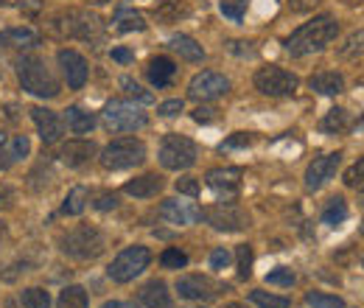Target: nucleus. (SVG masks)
<instances>
[{
	"instance_id": "nucleus-1",
	"label": "nucleus",
	"mask_w": 364,
	"mask_h": 308,
	"mask_svg": "<svg viewBox=\"0 0 364 308\" xmlns=\"http://www.w3.org/2000/svg\"><path fill=\"white\" fill-rule=\"evenodd\" d=\"M339 34V22L330 17V14H319L314 17L311 22L300 25L288 39H286V50L291 56H308V53H319L325 50Z\"/></svg>"
},
{
	"instance_id": "nucleus-2",
	"label": "nucleus",
	"mask_w": 364,
	"mask_h": 308,
	"mask_svg": "<svg viewBox=\"0 0 364 308\" xmlns=\"http://www.w3.org/2000/svg\"><path fill=\"white\" fill-rule=\"evenodd\" d=\"M17 78H20L22 90L36 95V98H56L59 95V81L50 73V67L45 64V59H39V56H22L17 62Z\"/></svg>"
},
{
	"instance_id": "nucleus-3",
	"label": "nucleus",
	"mask_w": 364,
	"mask_h": 308,
	"mask_svg": "<svg viewBox=\"0 0 364 308\" xmlns=\"http://www.w3.org/2000/svg\"><path fill=\"white\" fill-rule=\"evenodd\" d=\"M50 31L56 36H70V39H98L101 36V17L92 14V11H84V8H67V11H59L53 20H50Z\"/></svg>"
},
{
	"instance_id": "nucleus-4",
	"label": "nucleus",
	"mask_w": 364,
	"mask_h": 308,
	"mask_svg": "<svg viewBox=\"0 0 364 308\" xmlns=\"http://www.w3.org/2000/svg\"><path fill=\"white\" fill-rule=\"evenodd\" d=\"M59 249L67 258L92 260V258H98L106 249V241H104L101 230H95L90 224H78V227H73V230H67V232L59 235Z\"/></svg>"
},
{
	"instance_id": "nucleus-5",
	"label": "nucleus",
	"mask_w": 364,
	"mask_h": 308,
	"mask_svg": "<svg viewBox=\"0 0 364 308\" xmlns=\"http://www.w3.org/2000/svg\"><path fill=\"white\" fill-rule=\"evenodd\" d=\"M101 118H104V126H106L109 132H115V134L137 132V129H143V126L148 123V118H146V112L140 109V104L126 101V98H112V101L104 106Z\"/></svg>"
},
{
	"instance_id": "nucleus-6",
	"label": "nucleus",
	"mask_w": 364,
	"mask_h": 308,
	"mask_svg": "<svg viewBox=\"0 0 364 308\" xmlns=\"http://www.w3.org/2000/svg\"><path fill=\"white\" fill-rule=\"evenodd\" d=\"M98 160H101V165L106 171L134 168V165H140L146 160V146L137 137H118V140H112V143H106L101 148Z\"/></svg>"
},
{
	"instance_id": "nucleus-7",
	"label": "nucleus",
	"mask_w": 364,
	"mask_h": 308,
	"mask_svg": "<svg viewBox=\"0 0 364 308\" xmlns=\"http://www.w3.org/2000/svg\"><path fill=\"white\" fill-rule=\"evenodd\" d=\"M148 263H151L148 246L134 244V246L120 249V252L112 258V263L106 266V274H109V280H115V283H129V280H134L137 274H143V272L148 269Z\"/></svg>"
},
{
	"instance_id": "nucleus-8",
	"label": "nucleus",
	"mask_w": 364,
	"mask_h": 308,
	"mask_svg": "<svg viewBox=\"0 0 364 308\" xmlns=\"http://www.w3.org/2000/svg\"><path fill=\"white\" fill-rule=\"evenodd\" d=\"M199 148L185 134H165L160 143V165L168 171H185L196 162Z\"/></svg>"
},
{
	"instance_id": "nucleus-9",
	"label": "nucleus",
	"mask_w": 364,
	"mask_h": 308,
	"mask_svg": "<svg viewBox=\"0 0 364 308\" xmlns=\"http://www.w3.org/2000/svg\"><path fill=\"white\" fill-rule=\"evenodd\" d=\"M300 87V78L277 64H269V67H260L255 73V90L269 95V98H280V95H291L294 90Z\"/></svg>"
},
{
	"instance_id": "nucleus-10",
	"label": "nucleus",
	"mask_w": 364,
	"mask_h": 308,
	"mask_svg": "<svg viewBox=\"0 0 364 308\" xmlns=\"http://www.w3.org/2000/svg\"><path fill=\"white\" fill-rule=\"evenodd\" d=\"M202 218H204L213 230H218V232H238V230L249 227V216H246L238 204H232V202H218V204H213V207H204V210H202Z\"/></svg>"
},
{
	"instance_id": "nucleus-11",
	"label": "nucleus",
	"mask_w": 364,
	"mask_h": 308,
	"mask_svg": "<svg viewBox=\"0 0 364 308\" xmlns=\"http://www.w3.org/2000/svg\"><path fill=\"white\" fill-rule=\"evenodd\" d=\"M227 90H230L227 76H221V73H216V70H202V73H196V76L190 78V84H188V98L204 104V101H216V98L227 95Z\"/></svg>"
},
{
	"instance_id": "nucleus-12",
	"label": "nucleus",
	"mask_w": 364,
	"mask_h": 308,
	"mask_svg": "<svg viewBox=\"0 0 364 308\" xmlns=\"http://www.w3.org/2000/svg\"><path fill=\"white\" fill-rule=\"evenodd\" d=\"M176 291L182 300H193V302H210L218 297L221 286L216 280H210L207 274H182L176 277Z\"/></svg>"
},
{
	"instance_id": "nucleus-13",
	"label": "nucleus",
	"mask_w": 364,
	"mask_h": 308,
	"mask_svg": "<svg viewBox=\"0 0 364 308\" xmlns=\"http://www.w3.org/2000/svg\"><path fill=\"white\" fill-rule=\"evenodd\" d=\"M56 62H59V67H62V73L67 78V87L70 90H81L84 81H87V59L78 50H73V48H62L56 53Z\"/></svg>"
},
{
	"instance_id": "nucleus-14",
	"label": "nucleus",
	"mask_w": 364,
	"mask_h": 308,
	"mask_svg": "<svg viewBox=\"0 0 364 308\" xmlns=\"http://www.w3.org/2000/svg\"><path fill=\"white\" fill-rule=\"evenodd\" d=\"M241 176H244L241 168H210L204 179L224 202H235L238 188H241Z\"/></svg>"
},
{
	"instance_id": "nucleus-15",
	"label": "nucleus",
	"mask_w": 364,
	"mask_h": 308,
	"mask_svg": "<svg viewBox=\"0 0 364 308\" xmlns=\"http://www.w3.org/2000/svg\"><path fill=\"white\" fill-rule=\"evenodd\" d=\"M160 218H165L168 224L188 227V224H196L202 218V210L188 199H165L160 204Z\"/></svg>"
},
{
	"instance_id": "nucleus-16",
	"label": "nucleus",
	"mask_w": 364,
	"mask_h": 308,
	"mask_svg": "<svg viewBox=\"0 0 364 308\" xmlns=\"http://www.w3.org/2000/svg\"><path fill=\"white\" fill-rule=\"evenodd\" d=\"M31 118H34L36 132H39V137H42V143H45V146H53V143H59V140H62L64 120H62L53 109H48V106H34V109H31Z\"/></svg>"
},
{
	"instance_id": "nucleus-17",
	"label": "nucleus",
	"mask_w": 364,
	"mask_h": 308,
	"mask_svg": "<svg viewBox=\"0 0 364 308\" xmlns=\"http://www.w3.org/2000/svg\"><path fill=\"white\" fill-rule=\"evenodd\" d=\"M339 162H342V154H339V151L325 154V157H316V160L305 168V188H308V190H319L328 179H333Z\"/></svg>"
},
{
	"instance_id": "nucleus-18",
	"label": "nucleus",
	"mask_w": 364,
	"mask_h": 308,
	"mask_svg": "<svg viewBox=\"0 0 364 308\" xmlns=\"http://www.w3.org/2000/svg\"><path fill=\"white\" fill-rule=\"evenodd\" d=\"M95 157V143L92 140H67V143H62V148H59V160L64 162V165H70V168H81L84 162H90Z\"/></svg>"
},
{
	"instance_id": "nucleus-19",
	"label": "nucleus",
	"mask_w": 364,
	"mask_h": 308,
	"mask_svg": "<svg viewBox=\"0 0 364 308\" xmlns=\"http://www.w3.org/2000/svg\"><path fill=\"white\" fill-rule=\"evenodd\" d=\"M39 42H42L39 31H36V28H28V25L0 31V45H3V48H20V50H25V48H36Z\"/></svg>"
},
{
	"instance_id": "nucleus-20",
	"label": "nucleus",
	"mask_w": 364,
	"mask_h": 308,
	"mask_svg": "<svg viewBox=\"0 0 364 308\" xmlns=\"http://www.w3.org/2000/svg\"><path fill=\"white\" fill-rule=\"evenodd\" d=\"M137 300L143 308H171V294H168V286L162 280H148L137 291Z\"/></svg>"
},
{
	"instance_id": "nucleus-21",
	"label": "nucleus",
	"mask_w": 364,
	"mask_h": 308,
	"mask_svg": "<svg viewBox=\"0 0 364 308\" xmlns=\"http://www.w3.org/2000/svg\"><path fill=\"white\" fill-rule=\"evenodd\" d=\"M123 190H126L129 196H134V199H151V196H157V193L162 190V176H157V174L134 176V179H129V182L123 185Z\"/></svg>"
},
{
	"instance_id": "nucleus-22",
	"label": "nucleus",
	"mask_w": 364,
	"mask_h": 308,
	"mask_svg": "<svg viewBox=\"0 0 364 308\" xmlns=\"http://www.w3.org/2000/svg\"><path fill=\"white\" fill-rule=\"evenodd\" d=\"M308 87L316 90L319 95H339L344 90V76L336 70H322V73H314L308 78Z\"/></svg>"
},
{
	"instance_id": "nucleus-23",
	"label": "nucleus",
	"mask_w": 364,
	"mask_h": 308,
	"mask_svg": "<svg viewBox=\"0 0 364 308\" xmlns=\"http://www.w3.org/2000/svg\"><path fill=\"white\" fill-rule=\"evenodd\" d=\"M148 81L154 84V87H168L171 84V78H174V73H176V64L168 59V56H157V59H151L148 62Z\"/></svg>"
},
{
	"instance_id": "nucleus-24",
	"label": "nucleus",
	"mask_w": 364,
	"mask_h": 308,
	"mask_svg": "<svg viewBox=\"0 0 364 308\" xmlns=\"http://www.w3.org/2000/svg\"><path fill=\"white\" fill-rule=\"evenodd\" d=\"M168 45H171V50H176L179 59H185V62H202V59H204L202 45H199L193 36H188V34H176V36H171Z\"/></svg>"
},
{
	"instance_id": "nucleus-25",
	"label": "nucleus",
	"mask_w": 364,
	"mask_h": 308,
	"mask_svg": "<svg viewBox=\"0 0 364 308\" xmlns=\"http://www.w3.org/2000/svg\"><path fill=\"white\" fill-rule=\"evenodd\" d=\"M64 123H67V129L73 134H87L95 126V115L87 112V109H81V106H67L64 109Z\"/></svg>"
},
{
	"instance_id": "nucleus-26",
	"label": "nucleus",
	"mask_w": 364,
	"mask_h": 308,
	"mask_svg": "<svg viewBox=\"0 0 364 308\" xmlns=\"http://www.w3.org/2000/svg\"><path fill=\"white\" fill-rule=\"evenodd\" d=\"M350 126H353L350 112H347V109H342V106L328 109V115H325V118H322V123H319V129H322L325 134H342V132H347Z\"/></svg>"
},
{
	"instance_id": "nucleus-27",
	"label": "nucleus",
	"mask_w": 364,
	"mask_h": 308,
	"mask_svg": "<svg viewBox=\"0 0 364 308\" xmlns=\"http://www.w3.org/2000/svg\"><path fill=\"white\" fill-rule=\"evenodd\" d=\"M336 56H339V59H344V62L364 56V28H358V31H353V34H347V36H344V42L336 48Z\"/></svg>"
},
{
	"instance_id": "nucleus-28",
	"label": "nucleus",
	"mask_w": 364,
	"mask_h": 308,
	"mask_svg": "<svg viewBox=\"0 0 364 308\" xmlns=\"http://www.w3.org/2000/svg\"><path fill=\"white\" fill-rule=\"evenodd\" d=\"M87 202H90V190H87L84 185H76V188H70V193L64 196L62 213H64V216H78V213H84Z\"/></svg>"
},
{
	"instance_id": "nucleus-29",
	"label": "nucleus",
	"mask_w": 364,
	"mask_h": 308,
	"mask_svg": "<svg viewBox=\"0 0 364 308\" xmlns=\"http://www.w3.org/2000/svg\"><path fill=\"white\" fill-rule=\"evenodd\" d=\"M56 308H90L87 291H84L81 286H64V288L59 291Z\"/></svg>"
},
{
	"instance_id": "nucleus-30",
	"label": "nucleus",
	"mask_w": 364,
	"mask_h": 308,
	"mask_svg": "<svg viewBox=\"0 0 364 308\" xmlns=\"http://www.w3.org/2000/svg\"><path fill=\"white\" fill-rule=\"evenodd\" d=\"M115 31H120V34H129V31H143L146 28V20H143V14H137V11H129V8H120L118 14H115Z\"/></svg>"
},
{
	"instance_id": "nucleus-31",
	"label": "nucleus",
	"mask_w": 364,
	"mask_h": 308,
	"mask_svg": "<svg viewBox=\"0 0 364 308\" xmlns=\"http://www.w3.org/2000/svg\"><path fill=\"white\" fill-rule=\"evenodd\" d=\"M20 302H22V308H50V294L39 286H31V288L20 291Z\"/></svg>"
},
{
	"instance_id": "nucleus-32",
	"label": "nucleus",
	"mask_w": 364,
	"mask_h": 308,
	"mask_svg": "<svg viewBox=\"0 0 364 308\" xmlns=\"http://www.w3.org/2000/svg\"><path fill=\"white\" fill-rule=\"evenodd\" d=\"M344 218H347V202H344L342 196L330 199V202H328V207L322 210V221H325V224H330V227H336V224H342Z\"/></svg>"
},
{
	"instance_id": "nucleus-33",
	"label": "nucleus",
	"mask_w": 364,
	"mask_h": 308,
	"mask_svg": "<svg viewBox=\"0 0 364 308\" xmlns=\"http://www.w3.org/2000/svg\"><path fill=\"white\" fill-rule=\"evenodd\" d=\"M249 300H252L258 308H288V305H291L286 297L269 294V291H263V288H255V291H249Z\"/></svg>"
},
{
	"instance_id": "nucleus-34",
	"label": "nucleus",
	"mask_w": 364,
	"mask_h": 308,
	"mask_svg": "<svg viewBox=\"0 0 364 308\" xmlns=\"http://www.w3.org/2000/svg\"><path fill=\"white\" fill-rule=\"evenodd\" d=\"M182 14H188V6L182 0H160V6H157V17L162 22H174Z\"/></svg>"
},
{
	"instance_id": "nucleus-35",
	"label": "nucleus",
	"mask_w": 364,
	"mask_h": 308,
	"mask_svg": "<svg viewBox=\"0 0 364 308\" xmlns=\"http://www.w3.org/2000/svg\"><path fill=\"white\" fill-rule=\"evenodd\" d=\"M160 263H162L165 269H182V266H188V255H185L179 246H168V249H162Z\"/></svg>"
},
{
	"instance_id": "nucleus-36",
	"label": "nucleus",
	"mask_w": 364,
	"mask_h": 308,
	"mask_svg": "<svg viewBox=\"0 0 364 308\" xmlns=\"http://www.w3.org/2000/svg\"><path fill=\"white\" fill-rule=\"evenodd\" d=\"M308 305H314V308H344V302H342V297H336V294H322V291H308Z\"/></svg>"
},
{
	"instance_id": "nucleus-37",
	"label": "nucleus",
	"mask_w": 364,
	"mask_h": 308,
	"mask_svg": "<svg viewBox=\"0 0 364 308\" xmlns=\"http://www.w3.org/2000/svg\"><path fill=\"white\" fill-rule=\"evenodd\" d=\"M235 263H238V277H249V272H252V246L249 244L235 246Z\"/></svg>"
},
{
	"instance_id": "nucleus-38",
	"label": "nucleus",
	"mask_w": 364,
	"mask_h": 308,
	"mask_svg": "<svg viewBox=\"0 0 364 308\" xmlns=\"http://www.w3.org/2000/svg\"><path fill=\"white\" fill-rule=\"evenodd\" d=\"M294 280H297V277H294V272H291L288 266H277L274 272H269V274H266V283H269V286H283V288H291V286H294Z\"/></svg>"
},
{
	"instance_id": "nucleus-39",
	"label": "nucleus",
	"mask_w": 364,
	"mask_h": 308,
	"mask_svg": "<svg viewBox=\"0 0 364 308\" xmlns=\"http://www.w3.org/2000/svg\"><path fill=\"white\" fill-rule=\"evenodd\" d=\"M120 87H123L132 98H137L140 104H151V101H154V98H151V92H148V90H143V87H140L134 78H129V76H123V78H120Z\"/></svg>"
},
{
	"instance_id": "nucleus-40",
	"label": "nucleus",
	"mask_w": 364,
	"mask_h": 308,
	"mask_svg": "<svg viewBox=\"0 0 364 308\" xmlns=\"http://www.w3.org/2000/svg\"><path fill=\"white\" fill-rule=\"evenodd\" d=\"M218 8H221V14H224V17H230L232 22H241V20H244L246 0H221V3H218Z\"/></svg>"
},
{
	"instance_id": "nucleus-41",
	"label": "nucleus",
	"mask_w": 364,
	"mask_h": 308,
	"mask_svg": "<svg viewBox=\"0 0 364 308\" xmlns=\"http://www.w3.org/2000/svg\"><path fill=\"white\" fill-rule=\"evenodd\" d=\"M364 182V157H358L347 171H344V185L347 188H358Z\"/></svg>"
},
{
	"instance_id": "nucleus-42",
	"label": "nucleus",
	"mask_w": 364,
	"mask_h": 308,
	"mask_svg": "<svg viewBox=\"0 0 364 308\" xmlns=\"http://www.w3.org/2000/svg\"><path fill=\"white\" fill-rule=\"evenodd\" d=\"M0 6L17 8V11H22V14H39L42 0H0Z\"/></svg>"
},
{
	"instance_id": "nucleus-43",
	"label": "nucleus",
	"mask_w": 364,
	"mask_h": 308,
	"mask_svg": "<svg viewBox=\"0 0 364 308\" xmlns=\"http://www.w3.org/2000/svg\"><path fill=\"white\" fill-rule=\"evenodd\" d=\"M176 193H182V196H199V179L196 176H179L176 179Z\"/></svg>"
},
{
	"instance_id": "nucleus-44",
	"label": "nucleus",
	"mask_w": 364,
	"mask_h": 308,
	"mask_svg": "<svg viewBox=\"0 0 364 308\" xmlns=\"http://www.w3.org/2000/svg\"><path fill=\"white\" fill-rule=\"evenodd\" d=\"M227 50L235 53V56H241V59H244V56L252 59V56L258 53V50L252 48V42H244V39H230V42H227Z\"/></svg>"
},
{
	"instance_id": "nucleus-45",
	"label": "nucleus",
	"mask_w": 364,
	"mask_h": 308,
	"mask_svg": "<svg viewBox=\"0 0 364 308\" xmlns=\"http://www.w3.org/2000/svg\"><path fill=\"white\" fill-rule=\"evenodd\" d=\"M28 151H31L28 137H25V134H14V137H11V157H14V162H17V160H22Z\"/></svg>"
},
{
	"instance_id": "nucleus-46",
	"label": "nucleus",
	"mask_w": 364,
	"mask_h": 308,
	"mask_svg": "<svg viewBox=\"0 0 364 308\" xmlns=\"http://www.w3.org/2000/svg\"><path fill=\"white\" fill-rule=\"evenodd\" d=\"M185 109V101L182 98H171V101H162L160 106H157V112L162 115V118H174V115H179Z\"/></svg>"
},
{
	"instance_id": "nucleus-47",
	"label": "nucleus",
	"mask_w": 364,
	"mask_h": 308,
	"mask_svg": "<svg viewBox=\"0 0 364 308\" xmlns=\"http://www.w3.org/2000/svg\"><path fill=\"white\" fill-rule=\"evenodd\" d=\"M190 118H193L196 123H213V120L218 118V109H216V106H202V104H199V106L190 112Z\"/></svg>"
},
{
	"instance_id": "nucleus-48",
	"label": "nucleus",
	"mask_w": 364,
	"mask_h": 308,
	"mask_svg": "<svg viewBox=\"0 0 364 308\" xmlns=\"http://www.w3.org/2000/svg\"><path fill=\"white\" fill-rule=\"evenodd\" d=\"M252 143V134L249 132H235V134H230L224 143H221V151L224 148H244V146H249Z\"/></svg>"
},
{
	"instance_id": "nucleus-49",
	"label": "nucleus",
	"mask_w": 364,
	"mask_h": 308,
	"mask_svg": "<svg viewBox=\"0 0 364 308\" xmlns=\"http://www.w3.org/2000/svg\"><path fill=\"white\" fill-rule=\"evenodd\" d=\"M11 162H14V157H11V137L0 132V171H6Z\"/></svg>"
},
{
	"instance_id": "nucleus-50",
	"label": "nucleus",
	"mask_w": 364,
	"mask_h": 308,
	"mask_svg": "<svg viewBox=\"0 0 364 308\" xmlns=\"http://www.w3.org/2000/svg\"><path fill=\"white\" fill-rule=\"evenodd\" d=\"M230 260H232V255H230L224 246H218V249L210 252V266H213V269H227Z\"/></svg>"
},
{
	"instance_id": "nucleus-51",
	"label": "nucleus",
	"mask_w": 364,
	"mask_h": 308,
	"mask_svg": "<svg viewBox=\"0 0 364 308\" xmlns=\"http://www.w3.org/2000/svg\"><path fill=\"white\" fill-rule=\"evenodd\" d=\"M322 0H288V8L297 11V14H305V11H314V6H319Z\"/></svg>"
},
{
	"instance_id": "nucleus-52",
	"label": "nucleus",
	"mask_w": 364,
	"mask_h": 308,
	"mask_svg": "<svg viewBox=\"0 0 364 308\" xmlns=\"http://www.w3.org/2000/svg\"><path fill=\"white\" fill-rule=\"evenodd\" d=\"M95 207H98V210H115V207H118V196H115V193H101V196L95 199Z\"/></svg>"
},
{
	"instance_id": "nucleus-53",
	"label": "nucleus",
	"mask_w": 364,
	"mask_h": 308,
	"mask_svg": "<svg viewBox=\"0 0 364 308\" xmlns=\"http://www.w3.org/2000/svg\"><path fill=\"white\" fill-rule=\"evenodd\" d=\"M11 204H14V188L0 182V210H8Z\"/></svg>"
},
{
	"instance_id": "nucleus-54",
	"label": "nucleus",
	"mask_w": 364,
	"mask_h": 308,
	"mask_svg": "<svg viewBox=\"0 0 364 308\" xmlns=\"http://www.w3.org/2000/svg\"><path fill=\"white\" fill-rule=\"evenodd\" d=\"M115 62H120V64H129V62H134V53L129 50V48H112V53H109Z\"/></svg>"
},
{
	"instance_id": "nucleus-55",
	"label": "nucleus",
	"mask_w": 364,
	"mask_h": 308,
	"mask_svg": "<svg viewBox=\"0 0 364 308\" xmlns=\"http://www.w3.org/2000/svg\"><path fill=\"white\" fill-rule=\"evenodd\" d=\"M101 308H137L134 302H123V300H106Z\"/></svg>"
},
{
	"instance_id": "nucleus-56",
	"label": "nucleus",
	"mask_w": 364,
	"mask_h": 308,
	"mask_svg": "<svg viewBox=\"0 0 364 308\" xmlns=\"http://www.w3.org/2000/svg\"><path fill=\"white\" fill-rule=\"evenodd\" d=\"M342 3H344V6H350V8H353V6H361V3H364V0H342Z\"/></svg>"
},
{
	"instance_id": "nucleus-57",
	"label": "nucleus",
	"mask_w": 364,
	"mask_h": 308,
	"mask_svg": "<svg viewBox=\"0 0 364 308\" xmlns=\"http://www.w3.org/2000/svg\"><path fill=\"white\" fill-rule=\"evenodd\" d=\"M224 308H246V305H244V302H227Z\"/></svg>"
},
{
	"instance_id": "nucleus-58",
	"label": "nucleus",
	"mask_w": 364,
	"mask_h": 308,
	"mask_svg": "<svg viewBox=\"0 0 364 308\" xmlns=\"http://www.w3.org/2000/svg\"><path fill=\"white\" fill-rule=\"evenodd\" d=\"M358 202H361V204H364V182H361V185H358Z\"/></svg>"
},
{
	"instance_id": "nucleus-59",
	"label": "nucleus",
	"mask_w": 364,
	"mask_h": 308,
	"mask_svg": "<svg viewBox=\"0 0 364 308\" xmlns=\"http://www.w3.org/2000/svg\"><path fill=\"white\" fill-rule=\"evenodd\" d=\"M87 3H92V6H104V3H109V0H87Z\"/></svg>"
},
{
	"instance_id": "nucleus-60",
	"label": "nucleus",
	"mask_w": 364,
	"mask_h": 308,
	"mask_svg": "<svg viewBox=\"0 0 364 308\" xmlns=\"http://www.w3.org/2000/svg\"><path fill=\"white\" fill-rule=\"evenodd\" d=\"M3 232H6V227H3V224H0V235H3Z\"/></svg>"
},
{
	"instance_id": "nucleus-61",
	"label": "nucleus",
	"mask_w": 364,
	"mask_h": 308,
	"mask_svg": "<svg viewBox=\"0 0 364 308\" xmlns=\"http://www.w3.org/2000/svg\"><path fill=\"white\" fill-rule=\"evenodd\" d=\"M199 308H204V305H199Z\"/></svg>"
}]
</instances>
